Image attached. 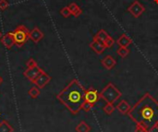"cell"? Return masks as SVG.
Wrapping results in <instances>:
<instances>
[{
    "label": "cell",
    "mask_w": 158,
    "mask_h": 132,
    "mask_svg": "<svg viewBox=\"0 0 158 132\" xmlns=\"http://www.w3.org/2000/svg\"><path fill=\"white\" fill-rule=\"evenodd\" d=\"M128 115L137 125L152 132L158 126V102L147 93L131 108Z\"/></svg>",
    "instance_id": "1"
},
{
    "label": "cell",
    "mask_w": 158,
    "mask_h": 132,
    "mask_svg": "<svg viewBox=\"0 0 158 132\" xmlns=\"http://www.w3.org/2000/svg\"><path fill=\"white\" fill-rule=\"evenodd\" d=\"M85 89L77 80H72L57 95L56 99L63 104L71 114L76 115L81 109L84 99Z\"/></svg>",
    "instance_id": "2"
},
{
    "label": "cell",
    "mask_w": 158,
    "mask_h": 132,
    "mask_svg": "<svg viewBox=\"0 0 158 132\" xmlns=\"http://www.w3.org/2000/svg\"><path fill=\"white\" fill-rule=\"evenodd\" d=\"M121 92L113 83H108L100 93V97L107 104H114L121 97Z\"/></svg>",
    "instance_id": "3"
},
{
    "label": "cell",
    "mask_w": 158,
    "mask_h": 132,
    "mask_svg": "<svg viewBox=\"0 0 158 132\" xmlns=\"http://www.w3.org/2000/svg\"><path fill=\"white\" fill-rule=\"evenodd\" d=\"M11 33L14 37L15 44L19 47H21L28 41L30 31L24 25H19L13 31H11Z\"/></svg>",
    "instance_id": "4"
},
{
    "label": "cell",
    "mask_w": 158,
    "mask_h": 132,
    "mask_svg": "<svg viewBox=\"0 0 158 132\" xmlns=\"http://www.w3.org/2000/svg\"><path fill=\"white\" fill-rule=\"evenodd\" d=\"M44 72V70L37 66L35 67H31V68H27V69L23 72V75L26 79H28L31 83L34 82V80L39 77L40 74H42Z\"/></svg>",
    "instance_id": "5"
},
{
    "label": "cell",
    "mask_w": 158,
    "mask_h": 132,
    "mask_svg": "<svg viewBox=\"0 0 158 132\" xmlns=\"http://www.w3.org/2000/svg\"><path fill=\"white\" fill-rule=\"evenodd\" d=\"M128 11L134 17V18H139L141 17L143 12L145 11V7L144 6H143L139 1L135 0L128 8Z\"/></svg>",
    "instance_id": "6"
},
{
    "label": "cell",
    "mask_w": 158,
    "mask_h": 132,
    "mask_svg": "<svg viewBox=\"0 0 158 132\" xmlns=\"http://www.w3.org/2000/svg\"><path fill=\"white\" fill-rule=\"evenodd\" d=\"M100 98V93L94 88H90L88 90H85V95L84 99L86 102L91 103V104H95Z\"/></svg>",
    "instance_id": "7"
},
{
    "label": "cell",
    "mask_w": 158,
    "mask_h": 132,
    "mask_svg": "<svg viewBox=\"0 0 158 132\" xmlns=\"http://www.w3.org/2000/svg\"><path fill=\"white\" fill-rule=\"evenodd\" d=\"M51 77L47 74V73H45L44 71L42 73V74H40L39 75V77L34 80V82H33V84L35 85V86H37L39 89H43L44 87H45L50 81H51Z\"/></svg>",
    "instance_id": "8"
},
{
    "label": "cell",
    "mask_w": 158,
    "mask_h": 132,
    "mask_svg": "<svg viewBox=\"0 0 158 132\" xmlns=\"http://www.w3.org/2000/svg\"><path fill=\"white\" fill-rule=\"evenodd\" d=\"M0 41H1V43H2V44H3L6 49H10V48L15 44V40H14V37H13L11 31L6 33L5 35H3V36L1 37Z\"/></svg>",
    "instance_id": "9"
},
{
    "label": "cell",
    "mask_w": 158,
    "mask_h": 132,
    "mask_svg": "<svg viewBox=\"0 0 158 132\" xmlns=\"http://www.w3.org/2000/svg\"><path fill=\"white\" fill-rule=\"evenodd\" d=\"M44 33L41 31V30L38 27H35L34 29H32L29 33V39H31L35 43H39L44 38Z\"/></svg>",
    "instance_id": "10"
},
{
    "label": "cell",
    "mask_w": 158,
    "mask_h": 132,
    "mask_svg": "<svg viewBox=\"0 0 158 132\" xmlns=\"http://www.w3.org/2000/svg\"><path fill=\"white\" fill-rule=\"evenodd\" d=\"M101 63H102L103 67L106 69H107V70H111L117 65V61H116V59L112 56H105L101 60Z\"/></svg>",
    "instance_id": "11"
},
{
    "label": "cell",
    "mask_w": 158,
    "mask_h": 132,
    "mask_svg": "<svg viewBox=\"0 0 158 132\" xmlns=\"http://www.w3.org/2000/svg\"><path fill=\"white\" fill-rule=\"evenodd\" d=\"M90 47L97 55H102L105 52V50L106 49L105 44L102 42H99V41H96V40H93V42L90 43Z\"/></svg>",
    "instance_id": "12"
},
{
    "label": "cell",
    "mask_w": 158,
    "mask_h": 132,
    "mask_svg": "<svg viewBox=\"0 0 158 132\" xmlns=\"http://www.w3.org/2000/svg\"><path fill=\"white\" fill-rule=\"evenodd\" d=\"M117 43L118 44L119 47H129V45H131L132 43V40L127 34L123 33L118 39Z\"/></svg>",
    "instance_id": "13"
},
{
    "label": "cell",
    "mask_w": 158,
    "mask_h": 132,
    "mask_svg": "<svg viewBox=\"0 0 158 132\" xmlns=\"http://www.w3.org/2000/svg\"><path fill=\"white\" fill-rule=\"evenodd\" d=\"M116 108L118 109V111L120 114L126 115V114H128V113L130 112V110H131V107L130 106V105H129L125 100H123V101H121V102L117 105Z\"/></svg>",
    "instance_id": "14"
},
{
    "label": "cell",
    "mask_w": 158,
    "mask_h": 132,
    "mask_svg": "<svg viewBox=\"0 0 158 132\" xmlns=\"http://www.w3.org/2000/svg\"><path fill=\"white\" fill-rule=\"evenodd\" d=\"M68 7H69V11H70V13H71V15H73L74 17H79L81 13H82V10H81V8L76 4V3H70L69 6H68Z\"/></svg>",
    "instance_id": "15"
},
{
    "label": "cell",
    "mask_w": 158,
    "mask_h": 132,
    "mask_svg": "<svg viewBox=\"0 0 158 132\" xmlns=\"http://www.w3.org/2000/svg\"><path fill=\"white\" fill-rule=\"evenodd\" d=\"M110 35L105 31V30H100L94 36V40H96V41H99V42H102L104 43Z\"/></svg>",
    "instance_id": "16"
},
{
    "label": "cell",
    "mask_w": 158,
    "mask_h": 132,
    "mask_svg": "<svg viewBox=\"0 0 158 132\" xmlns=\"http://www.w3.org/2000/svg\"><path fill=\"white\" fill-rule=\"evenodd\" d=\"M0 132H14V129L6 120L0 121Z\"/></svg>",
    "instance_id": "17"
},
{
    "label": "cell",
    "mask_w": 158,
    "mask_h": 132,
    "mask_svg": "<svg viewBox=\"0 0 158 132\" xmlns=\"http://www.w3.org/2000/svg\"><path fill=\"white\" fill-rule=\"evenodd\" d=\"M76 132H90L91 131V127L85 122V121H81L78 126L75 129Z\"/></svg>",
    "instance_id": "18"
},
{
    "label": "cell",
    "mask_w": 158,
    "mask_h": 132,
    "mask_svg": "<svg viewBox=\"0 0 158 132\" xmlns=\"http://www.w3.org/2000/svg\"><path fill=\"white\" fill-rule=\"evenodd\" d=\"M40 93H41V92H40V90H39V88H38L37 86L31 87V88L29 90V92H28L29 96H30L31 98H32V99H36V98L40 95Z\"/></svg>",
    "instance_id": "19"
},
{
    "label": "cell",
    "mask_w": 158,
    "mask_h": 132,
    "mask_svg": "<svg viewBox=\"0 0 158 132\" xmlns=\"http://www.w3.org/2000/svg\"><path fill=\"white\" fill-rule=\"evenodd\" d=\"M130 52H131V51H130V49H129L128 47H119V48L117 50L118 55L120 57H122V58L127 57V56H129Z\"/></svg>",
    "instance_id": "20"
},
{
    "label": "cell",
    "mask_w": 158,
    "mask_h": 132,
    "mask_svg": "<svg viewBox=\"0 0 158 132\" xmlns=\"http://www.w3.org/2000/svg\"><path fill=\"white\" fill-rule=\"evenodd\" d=\"M115 106L113 105V104H106V106L104 107V111L106 115H111L114 111H115Z\"/></svg>",
    "instance_id": "21"
},
{
    "label": "cell",
    "mask_w": 158,
    "mask_h": 132,
    "mask_svg": "<svg viewBox=\"0 0 158 132\" xmlns=\"http://www.w3.org/2000/svg\"><path fill=\"white\" fill-rule=\"evenodd\" d=\"M104 44H105V46H106V48H110V47H112L113 45H114V43H115V40L111 37V36H109L104 43H103Z\"/></svg>",
    "instance_id": "22"
},
{
    "label": "cell",
    "mask_w": 158,
    "mask_h": 132,
    "mask_svg": "<svg viewBox=\"0 0 158 132\" xmlns=\"http://www.w3.org/2000/svg\"><path fill=\"white\" fill-rule=\"evenodd\" d=\"M94 106V104H91V103H88V102L85 101V102L83 103L82 106H81V109H82L83 111H85V112H89Z\"/></svg>",
    "instance_id": "23"
},
{
    "label": "cell",
    "mask_w": 158,
    "mask_h": 132,
    "mask_svg": "<svg viewBox=\"0 0 158 132\" xmlns=\"http://www.w3.org/2000/svg\"><path fill=\"white\" fill-rule=\"evenodd\" d=\"M60 14H61L62 17H64V18H69V17L71 15V13H70V11H69V9L68 6L63 7V8L60 10Z\"/></svg>",
    "instance_id": "24"
},
{
    "label": "cell",
    "mask_w": 158,
    "mask_h": 132,
    "mask_svg": "<svg viewBox=\"0 0 158 132\" xmlns=\"http://www.w3.org/2000/svg\"><path fill=\"white\" fill-rule=\"evenodd\" d=\"M8 7V2L6 0H0V10H6Z\"/></svg>",
    "instance_id": "25"
},
{
    "label": "cell",
    "mask_w": 158,
    "mask_h": 132,
    "mask_svg": "<svg viewBox=\"0 0 158 132\" xmlns=\"http://www.w3.org/2000/svg\"><path fill=\"white\" fill-rule=\"evenodd\" d=\"M27 68H31V67H35V66H37V63H36V61L33 59V58H30L29 60H28V62H27Z\"/></svg>",
    "instance_id": "26"
},
{
    "label": "cell",
    "mask_w": 158,
    "mask_h": 132,
    "mask_svg": "<svg viewBox=\"0 0 158 132\" xmlns=\"http://www.w3.org/2000/svg\"><path fill=\"white\" fill-rule=\"evenodd\" d=\"M135 132H148L146 130L145 128H143V126L141 125H137L136 126V129H135Z\"/></svg>",
    "instance_id": "27"
},
{
    "label": "cell",
    "mask_w": 158,
    "mask_h": 132,
    "mask_svg": "<svg viewBox=\"0 0 158 132\" xmlns=\"http://www.w3.org/2000/svg\"><path fill=\"white\" fill-rule=\"evenodd\" d=\"M2 82H3V78H2V77L0 76V85L2 84Z\"/></svg>",
    "instance_id": "28"
},
{
    "label": "cell",
    "mask_w": 158,
    "mask_h": 132,
    "mask_svg": "<svg viewBox=\"0 0 158 132\" xmlns=\"http://www.w3.org/2000/svg\"><path fill=\"white\" fill-rule=\"evenodd\" d=\"M156 2V4H158V0H154Z\"/></svg>",
    "instance_id": "29"
},
{
    "label": "cell",
    "mask_w": 158,
    "mask_h": 132,
    "mask_svg": "<svg viewBox=\"0 0 158 132\" xmlns=\"http://www.w3.org/2000/svg\"><path fill=\"white\" fill-rule=\"evenodd\" d=\"M1 37H2V33H1V31H0V39H1Z\"/></svg>",
    "instance_id": "30"
},
{
    "label": "cell",
    "mask_w": 158,
    "mask_h": 132,
    "mask_svg": "<svg viewBox=\"0 0 158 132\" xmlns=\"http://www.w3.org/2000/svg\"><path fill=\"white\" fill-rule=\"evenodd\" d=\"M156 130H158V126H157V127H156Z\"/></svg>",
    "instance_id": "31"
}]
</instances>
